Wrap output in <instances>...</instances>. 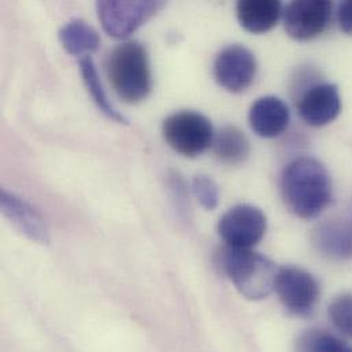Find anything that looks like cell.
<instances>
[{"mask_svg": "<svg viewBox=\"0 0 352 352\" xmlns=\"http://www.w3.org/2000/svg\"><path fill=\"white\" fill-rule=\"evenodd\" d=\"M281 197L287 208L299 218L318 217L332 201L333 185L325 165L313 157H299L283 170Z\"/></svg>", "mask_w": 352, "mask_h": 352, "instance_id": "6da1fadb", "label": "cell"}, {"mask_svg": "<svg viewBox=\"0 0 352 352\" xmlns=\"http://www.w3.org/2000/svg\"><path fill=\"white\" fill-rule=\"evenodd\" d=\"M215 265L245 299L261 300L274 291L278 267L254 250L223 245L215 254Z\"/></svg>", "mask_w": 352, "mask_h": 352, "instance_id": "7a4b0ae2", "label": "cell"}, {"mask_svg": "<svg viewBox=\"0 0 352 352\" xmlns=\"http://www.w3.org/2000/svg\"><path fill=\"white\" fill-rule=\"evenodd\" d=\"M106 73L117 96L138 104L153 91V70L148 51L140 41H125L109 54Z\"/></svg>", "mask_w": 352, "mask_h": 352, "instance_id": "3957f363", "label": "cell"}, {"mask_svg": "<svg viewBox=\"0 0 352 352\" xmlns=\"http://www.w3.org/2000/svg\"><path fill=\"white\" fill-rule=\"evenodd\" d=\"M162 135L169 147L179 155L196 158L212 146L215 133L206 116L193 110H182L164 121Z\"/></svg>", "mask_w": 352, "mask_h": 352, "instance_id": "277c9868", "label": "cell"}, {"mask_svg": "<svg viewBox=\"0 0 352 352\" xmlns=\"http://www.w3.org/2000/svg\"><path fill=\"white\" fill-rule=\"evenodd\" d=\"M165 7L154 0H102L96 3L99 21L104 32L114 38H126Z\"/></svg>", "mask_w": 352, "mask_h": 352, "instance_id": "5b68a950", "label": "cell"}, {"mask_svg": "<svg viewBox=\"0 0 352 352\" xmlns=\"http://www.w3.org/2000/svg\"><path fill=\"white\" fill-rule=\"evenodd\" d=\"M267 219L265 212L252 204H237L229 208L218 222V233L223 245L240 250H252L266 234Z\"/></svg>", "mask_w": 352, "mask_h": 352, "instance_id": "8992f818", "label": "cell"}, {"mask_svg": "<svg viewBox=\"0 0 352 352\" xmlns=\"http://www.w3.org/2000/svg\"><path fill=\"white\" fill-rule=\"evenodd\" d=\"M274 291L283 306L296 316L310 314L320 298L317 278L296 266L278 267Z\"/></svg>", "mask_w": 352, "mask_h": 352, "instance_id": "52a82bcc", "label": "cell"}, {"mask_svg": "<svg viewBox=\"0 0 352 352\" xmlns=\"http://www.w3.org/2000/svg\"><path fill=\"white\" fill-rule=\"evenodd\" d=\"M214 78L228 92L241 94L255 81L258 62L252 51L240 44L222 48L214 59Z\"/></svg>", "mask_w": 352, "mask_h": 352, "instance_id": "ba28073f", "label": "cell"}, {"mask_svg": "<svg viewBox=\"0 0 352 352\" xmlns=\"http://www.w3.org/2000/svg\"><path fill=\"white\" fill-rule=\"evenodd\" d=\"M333 4L328 0H296L284 8L283 18L287 33L298 41H309L321 36L332 19Z\"/></svg>", "mask_w": 352, "mask_h": 352, "instance_id": "9c48e42d", "label": "cell"}, {"mask_svg": "<svg viewBox=\"0 0 352 352\" xmlns=\"http://www.w3.org/2000/svg\"><path fill=\"white\" fill-rule=\"evenodd\" d=\"M298 113L310 126L321 128L332 124L342 111L338 85L329 82L311 84L298 99Z\"/></svg>", "mask_w": 352, "mask_h": 352, "instance_id": "30bf717a", "label": "cell"}, {"mask_svg": "<svg viewBox=\"0 0 352 352\" xmlns=\"http://www.w3.org/2000/svg\"><path fill=\"white\" fill-rule=\"evenodd\" d=\"M0 207L3 215L32 241L47 244L48 228L41 214L18 195L1 189Z\"/></svg>", "mask_w": 352, "mask_h": 352, "instance_id": "8fae6325", "label": "cell"}, {"mask_svg": "<svg viewBox=\"0 0 352 352\" xmlns=\"http://www.w3.org/2000/svg\"><path fill=\"white\" fill-rule=\"evenodd\" d=\"M310 239L317 252L325 258L352 259V223L344 218H331L317 223Z\"/></svg>", "mask_w": 352, "mask_h": 352, "instance_id": "7c38bea8", "label": "cell"}, {"mask_svg": "<svg viewBox=\"0 0 352 352\" xmlns=\"http://www.w3.org/2000/svg\"><path fill=\"white\" fill-rule=\"evenodd\" d=\"M291 114L287 103L276 96L256 99L248 113L251 129L263 139H274L285 132Z\"/></svg>", "mask_w": 352, "mask_h": 352, "instance_id": "4fadbf2b", "label": "cell"}, {"mask_svg": "<svg viewBox=\"0 0 352 352\" xmlns=\"http://www.w3.org/2000/svg\"><path fill=\"white\" fill-rule=\"evenodd\" d=\"M283 4L277 0H241L236 4L240 25L252 34L270 32L283 16Z\"/></svg>", "mask_w": 352, "mask_h": 352, "instance_id": "5bb4252c", "label": "cell"}, {"mask_svg": "<svg viewBox=\"0 0 352 352\" xmlns=\"http://www.w3.org/2000/svg\"><path fill=\"white\" fill-rule=\"evenodd\" d=\"M211 147L215 158L229 166L244 164L251 153V144L247 135L233 125L221 128L214 135Z\"/></svg>", "mask_w": 352, "mask_h": 352, "instance_id": "9a60e30c", "label": "cell"}, {"mask_svg": "<svg viewBox=\"0 0 352 352\" xmlns=\"http://www.w3.org/2000/svg\"><path fill=\"white\" fill-rule=\"evenodd\" d=\"M58 37L65 51L73 56H80V59L91 56L100 45L98 30L84 19L66 22L60 28Z\"/></svg>", "mask_w": 352, "mask_h": 352, "instance_id": "2e32d148", "label": "cell"}, {"mask_svg": "<svg viewBox=\"0 0 352 352\" xmlns=\"http://www.w3.org/2000/svg\"><path fill=\"white\" fill-rule=\"evenodd\" d=\"M80 73H81L84 85L88 94L91 95L94 103L96 104V107L111 121H116L118 124H128L126 117L121 111H118L111 103V100L109 99L107 92L99 77L98 69L91 56L80 59Z\"/></svg>", "mask_w": 352, "mask_h": 352, "instance_id": "e0dca14e", "label": "cell"}, {"mask_svg": "<svg viewBox=\"0 0 352 352\" xmlns=\"http://www.w3.org/2000/svg\"><path fill=\"white\" fill-rule=\"evenodd\" d=\"M295 352H352V349L325 329H310L298 338Z\"/></svg>", "mask_w": 352, "mask_h": 352, "instance_id": "ac0fdd59", "label": "cell"}, {"mask_svg": "<svg viewBox=\"0 0 352 352\" xmlns=\"http://www.w3.org/2000/svg\"><path fill=\"white\" fill-rule=\"evenodd\" d=\"M328 316L335 329L352 339V294L336 296L328 307Z\"/></svg>", "mask_w": 352, "mask_h": 352, "instance_id": "d6986e66", "label": "cell"}, {"mask_svg": "<svg viewBox=\"0 0 352 352\" xmlns=\"http://www.w3.org/2000/svg\"><path fill=\"white\" fill-rule=\"evenodd\" d=\"M192 190L206 210H214L219 201V189L211 177L199 175L192 179Z\"/></svg>", "mask_w": 352, "mask_h": 352, "instance_id": "ffe728a7", "label": "cell"}, {"mask_svg": "<svg viewBox=\"0 0 352 352\" xmlns=\"http://www.w3.org/2000/svg\"><path fill=\"white\" fill-rule=\"evenodd\" d=\"M168 185L172 192L173 200L176 203V207L179 211H186L188 206V190L185 181L177 172H172L168 178Z\"/></svg>", "mask_w": 352, "mask_h": 352, "instance_id": "44dd1931", "label": "cell"}, {"mask_svg": "<svg viewBox=\"0 0 352 352\" xmlns=\"http://www.w3.org/2000/svg\"><path fill=\"white\" fill-rule=\"evenodd\" d=\"M338 19H339L340 29L346 34L352 36V0L343 1V3L339 4Z\"/></svg>", "mask_w": 352, "mask_h": 352, "instance_id": "7402d4cb", "label": "cell"}]
</instances>
